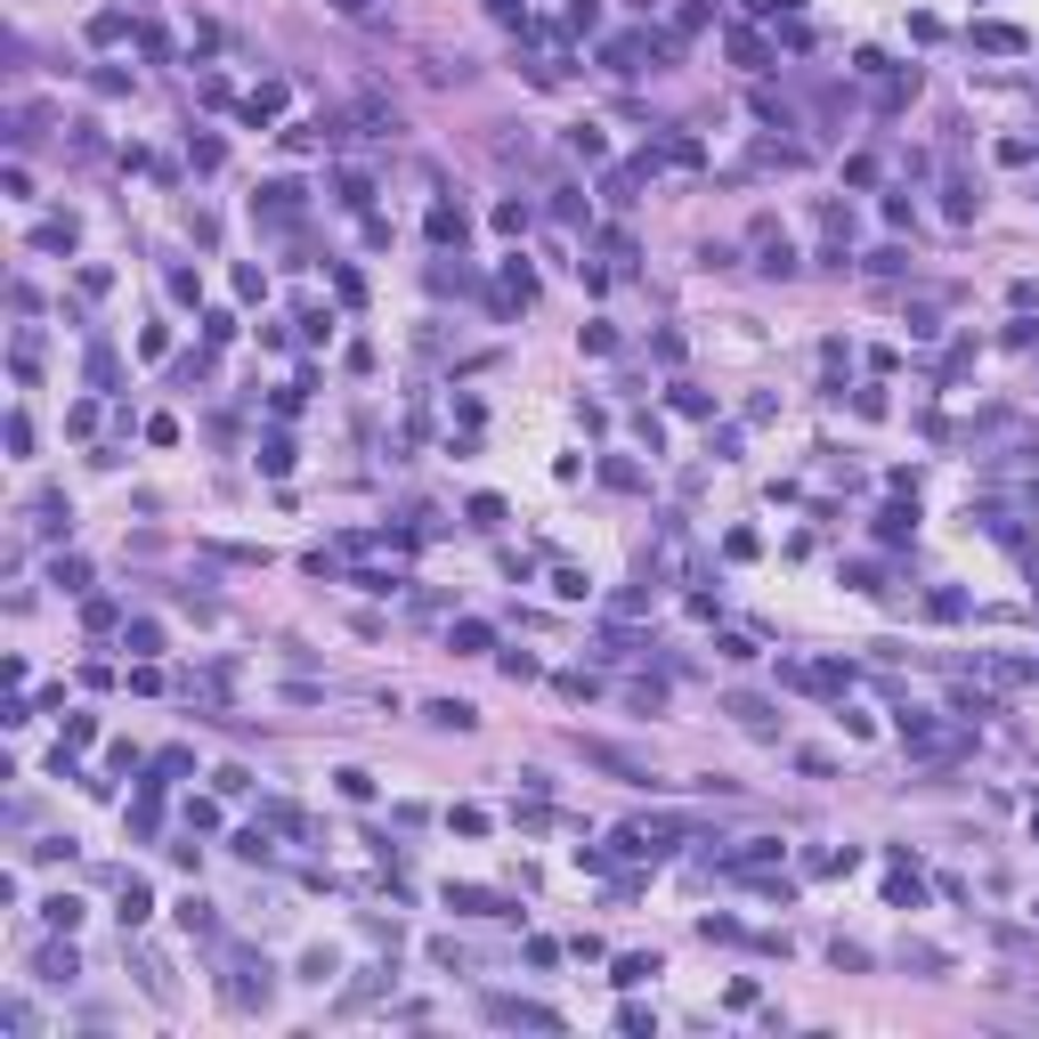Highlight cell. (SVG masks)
<instances>
[{"label":"cell","mask_w":1039,"mask_h":1039,"mask_svg":"<svg viewBox=\"0 0 1039 1039\" xmlns=\"http://www.w3.org/2000/svg\"><path fill=\"white\" fill-rule=\"evenodd\" d=\"M487 1016H496V1023H536V1031H561V1016H553V1007H528V999H487Z\"/></svg>","instance_id":"cell-1"},{"label":"cell","mask_w":1039,"mask_h":1039,"mask_svg":"<svg viewBox=\"0 0 1039 1039\" xmlns=\"http://www.w3.org/2000/svg\"><path fill=\"white\" fill-rule=\"evenodd\" d=\"M333 9H342V17H366V9H374V0H333Z\"/></svg>","instance_id":"cell-9"},{"label":"cell","mask_w":1039,"mask_h":1039,"mask_svg":"<svg viewBox=\"0 0 1039 1039\" xmlns=\"http://www.w3.org/2000/svg\"><path fill=\"white\" fill-rule=\"evenodd\" d=\"M431 723H447V732H472V723H480V715H472V707H463V698H447V707H431Z\"/></svg>","instance_id":"cell-5"},{"label":"cell","mask_w":1039,"mask_h":1039,"mask_svg":"<svg viewBox=\"0 0 1039 1039\" xmlns=\"http://www.w3.org/2000/svg\"><path fill=\"white\" fill-rule=\"evenodd\" d=\"M487 9H496L504 24H520V17H528V9H520V0H487Z\"/></svg>","instance_id":"cell-8"},{"label":"cell","mask_w":1039,"mask_h":1039,"mask_svg":"<svg viewBox=\"0 0 1039 1039\" xmlns=\"http://www.w3.org/2000/svg\"><path fill=\"white\" fill-rule=\"evenodd\" d=\"M642 58H649V41H609V73H642Z\"/></svg>","instance_id":"cell-2"},{"label":"cell","mask_w":1039,"mask_h":1039,"mask_svg":"<svg viewBox=\"0 0 1039 1039\" xmlns=\"http://www.w3.org/2000/svg\"><path fill=\"white\" fill-rule=\"evenodd\" d=\"M487 642H496V634H487L480 617H463V626H455V649H487Z\"/></svg>","instance_id":"cell-6"},{"label":"cell","mask_w":1039,"mask_h":1039,"mask_svg":"<svg viewBox=\"0 0 1039 1039\" xmlns=\"http://www.w3.org/2000/svg\"><path fill=\"white\" fill-rule=\"evenodd\" d=\"M747 9H756V17H788L796 0H747Z\"/></svg>","instance_id":"cell-7"},{"label":"cell","mask_w":1039,"mask_h":1039,"mask_svg":"<svg viewBox=\"0 0 1039 1039\" xmlns=\"http://www.w3.org/2000/svg\"><path fill=\"white\" fill-rule=\"evenodd\" d=\"M975 41H982V49H999V58H1016V49H1023L1016 24H975Z\"/></svg>","instance_id":"cell-3"},{"label":"cell","mask_w":1039,"mask_h":1039,"mask_svg":"<svg viewBox=\"0 0 1039 1039\" xmlns=\"http://www.w3.org/2000/svg\"><path fill=\"white\" fill-rule=\"evenodd\" d=\"M658 975V958H617V991H634V982Z\"/></svg>","instance_id":"cell-4"}]
</instances>
